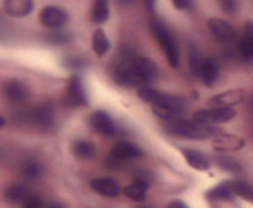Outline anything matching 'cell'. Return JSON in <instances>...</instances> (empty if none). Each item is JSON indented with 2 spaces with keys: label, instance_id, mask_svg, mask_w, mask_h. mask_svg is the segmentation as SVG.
<instances>
[{
  "label": "cell",
  "instance_id": "cell-1",
  "mask_svg": "<svg viewBox=\"0 0 253 208\" xmlns=\"http://www.w3.org/2000/svg\"><path fill=\"white\" fill-rule=\"evenodd\" d=\"M137 95L142 101L149 102V104L155 108V111L160 115L162 120L179 117L187 106L186 99L179 97V95H173V94H167V92L158 90V88L151 87V85H139Z\"/></svg>",
  "mask_w": 253,
  "mask_h": 208
},
{
  "label": "cell",
  "instance_id": "cell-2",
  "mask_svg": "<svg viewBox=\"0 0 253 208\" xmlns=\"http://www.w3.org/2000/svg\"><path fill=\"white\" fill-rule=\"evenodd\" d=\"M163 128L175 137L189 139V141H205V139H211L218 134V130L213 125H201L194 120H186L180 117L163 120Z\"/></svg>",
  "mask_w": 253,
  "mask_h": 208
},
{
  "label": "cell",
  "instance_id": "cell-3",
  "mask_svg": "<svg viewBox=\"0 0 253 208\" xmlns=\"http://www.w3.org/2000/svg\"><path fill=\"white\" fill-rule=\"evenodd\" d=\"M151 32L155 35L158 45L162 47L163 54H165L167 61L172 68H177L180 63V52L177 47L175 37H173L172 30L167 26V23L160 18H151Z\"/></svg>",
  "mask_w": 253,
  "mask_h": 208
},
{
  "label": "cell",
  "instance_id": "cell-4",
  "mask_svg": "<svg viewBox=\"0 0 253 208\" xmlns=\"http://www.w3.org/2000/svg\"><path fill=\"white\" fill-rule=\"evenodd\" d=\"M236 118V110L234 108H205L193 115L191 120H194L196 124L201 125H220V124H229L231 120Z\"/></svg>",
  "mask_w": 253,
  "mask_h": 208
},
{
  "label": "cell",
  "instance_id": "cell-5",
  "mask_svg": "<svg viewBox=\"0 0 253 208\" xmlns=\"http://www.w3.org/2000/svg\"><path fill=\"white\" fill-rule=\"evenodd\" d=\"M30 120L43 132H50L56 125V111L50 102H43L30 111Z\"/></svg>",
  "mask_w": 253,
  "mask_h": 208
},
{
  "label": "cell",
  "instance_id": "cell-6",
  "mask_svg": "<svg viewBox=\"0 0 253 208\" xmlns=\"http://www.w3.org/2000/svg\"><path fill=\"white\" fill-rule=\"evenodd\" d=\"M134 73L141 85H151L158 78V66L153 59L146 56H137L134 61Z\"/></svg>",
  "mask_w": 253,
  "mask_h": 208
},
{
  "label": "cell",
  "instance_id": "cell-7",
  "mask_svg": "<svg viewBox=\"0 0 253 208\" xmlns=\"http://www.w3.org/2000/svg\"><path fill=\"white\" fill-rule=\"evenodd\" d=\"M70 21V14L59 5H47L40 12V23L49 30H59Z\"/></svg>",
  "mask_w": 253,
  "mask_h": 208
},
{
  "label": "cell",
  "instance_id": "cell-8",
  "mask_svg": "<svg viewBox=\"0 0 253 208\" xmlns=\"http://www.w3.org/2000/svg\"><path fill=\"white\" fill-rule=\"evenodd\" d=\"M246 141L241 135L236 134H225V132H218L215 137H211V148L217 153H234L243 149Z\"/></svg>",
  "mask_w": 253,
  "mask_h": 208
},
{
  "label": "cell",
  "instance_id": "cell-9",
  "mask_svg": "<svg viewBox=\"0 0 253 208\" xmlns=\"http://www.w3.org/2000/svg\"><path fill=\"white\" fill-rule=\"evenodd\" d=\"M141 156H144V151H142L137 144L128 142V141L116 142V144L111 148V153H109V158H111L113 162H118V163L141 158Z\"/></svg>",
  "mask_w": 253,
  "mask_h": 208
},
{
  "label": "cell",
  "instance_id": "cell-10",
  "mask_svg": "<svg viewBox=\"0 0 253 208\" xmlns=\"http://www.w3.org/2000/svg\"><path fill=\"white\" fill-rule=\"evenodd\" d=\"M246 97L245 88H231V90H225L222 94H217L213 97L208 99L207 104H210V108L218 106V108H234L236 104H241Z\"/></svg>",
  "mask_w": 253,
  "mask_h": 208
},
{
  "label": "cell",
  "instance_id": "cell-11",
  "mask_svg": "<svg viewBox=\"0 0 253 208\" xmlns=\"http://www.w3.org/2000/svg\"><path fill=\"white\" fill-rule=\"evenodd\" d=\"M208 30L213 35V39L220 43H232L236 40V30L227 21H224V19H208Z\"/></svg>",
  "mask_w": 253,
  "mask_h": 208
},
{
  "label": "cell",
  "instance_id": "cell-12",
  "mask_svg": "<svg viewBox=\"0 0 253 208\" xmlns=\"http://www.w3.org/2000/svg\"><path fill=\"white\" fill-rule=\"evenodd\" d=\"M90 127H92V130L104 135V137H111V135L116 134L115 122H113V118L102 110H97L90 115Z\"/></svg>",
  "mask_w": 253,
  "mask_h": 208
},
{
  "label": "cell",
  "instance_id": "cell-13",
  "mask_svg": "<svg viewBox=\"0 0 253 208\" xmlns=\"http://www.w3.org/2000/svg\"><path fill=\"white\" fill-rule=\"evenodd\" d=\"M2 90H4L5 97H7L11 102H14V104H23V102H26L30 97L28 87H26L23 82L14 80V78L5 80L4 85H2Z\"/></svg>",
  "mask_w": 253,
  "mask_h": 208
},
{
  "label": "cell",
  "instance_id": "cell-14",
  "mask_svg": "<svg viewBox=\"0 0 253 208\" xmlns=\"http://www.w3.org/2000/svg\"><path fill=\"white\" fill-rule=\"evenodd\" d=\"M149 175H144V173H139L135 177V180L132 184H128L126 187H123V194L126 198H130L134 201H139V203H144L146 201V193H148V187H149Z\"/></svg>",
  "mask_w": 253,
  "mask_h": 208
},
{
  "label": "cell",
  "instance_id": "cell-15",
  "mask_svg": "<svg viewBox=\"0 0 253 208\" xmlns=\"http://www.w3.org/2000/svg\"><path fill=\"white\" fill-rule=\"evenodd\" d=\"M90 187L104 198H118L123 193L122 186L113 177H97L90 182Z\"/></svg>",
  "mask_w": 253,
  "mask_h": 208
},
{
  "label": "cell",
  "instance_id": "cell-16",
  "mask_svg": "<svg viewBox=\"0 0 253 208\" xmlns=\"http://www.w3.org/2000/svg\"><path fill=\"white\" fill-rule=\"evenodd\" d=\"M35 2L33 0H2V9L11 18H25L32 14Z\"/></svg>",
  "mask_w": 253,
  "mask_h": 208
},
{
  "label": "cell",
  "instance_id": "cell-17",
  "mask_svg": "<svg viewBox=\"0 0 253 208\" xmlns=\"http://www.w3.org/2000/svg\"><path fill=\"white\" fill-rule=\"evenodd\" d=\"M68 99L73 102L75 106H87L88 104L84 82H82L80 75H77V73H75L73 77L70 78V82H68Z\"/></svg>",
  "mask_w": 253,
  "mask_h": 208
},
{
  "label": "cell",
  "instance_id": "cell-18",
  "mask_svg": "<svg viewBox=\"0 0 253 208\" xmlns=\"http://www.w3.org/2000/svg\"><path fill=\"white\" fill-rule=\"evenodd\" d=\"M239 56L245 63H253V23L248 21L243 28V35L239 39Z\"/></svg>",
  "mask_w": 253,
  "mask_h": 208
},
{
  "label": "cell",
  "instance_id": "cell-19",
  "mask_svg": "<svg viewBox=\"0 0 253 208\" xmlns=\"http://www.w3.org/2000/svg\"><path fill=\"white\" fill-rule=\"evenodd\" d=\"M180 151H182L184 160H186V163L191 168L200 170V172H205V170L210 168L211 162L205 153L198 151V149H189V148H184V149H180Z\"/></svg>",
  "mask_w": 253,
  "mask_h": 208
},
{
  "label": "cell",
  "instance_id": "cell-20",
  "mask_svg": "<svg viewBox=\"0 0 253 208\" xmlns=\"http://www.w3.org/2000/svg\"><path fill=\"white\" fill-rule=\"evenodd\" d=\"M218 77H220V68H218V63L213 59V57H205L203 59V66H201V73L200 78L207 87H213L218 82Z\"/></svg>",
  "mask_w": 253,
  "mask_h": 208
},
{
  "label": "cell",
  "instance_id": "cell-21",
  "mask_svg": "<svg viewBox=\"0 0 253 208\" xmlns=\"http://www.w3.org/2000/svg\"><path fill=\"white\" fill-rule=\"evenodd\" d=\"M30 196V189L21 182H14L11 186L5 187L4 191V200L11 205H19V203H25Z\"/></svg>",
  "mask_w": 253,
  "mask_h": 208
},
{
  "label": "cell",
  "instance_id": "cell-22",
  "mask_svg": "<svg viewBox=\"0 0 253 208\" xmlns=\"http://www.w3.org/2000/svg\"><path fill=\"white\" fill-rule=\"evenodd\" d=\"M43 172H45L43 165L39 162V160H35V158H28V160H25V162L21 163V173L28 180H39V179H42Z\"/></svg>",
  "mask_w": 253,
  "mask_h": 208
},
{
  "label": "cell",
  "instance_id": "cell-23",
  "mask_svg": "<svg viewBox=\"0 0 253 208\" xmlns=\"http://www.w3.org/2000/svg\"><path fill=\"white\" fill-rule=\"evenodd\" d=\"M207 198L211 201H229L234 198V193L231 189V182L225 180V182L217 184L215 187H211L210 191L207 193Z\"/></svg>",
  "mask_w": 253,
  "mask_h": 208
},
{
  "label": "cell",
  "instance_id": "cell-24",
  "mask_svg": "<svg viewBox=\"0 0 253 208\" xmlns=\"http://www.w3.org/2000/svg\"><path fill=\"white\" fill-rule=\"evenodd\" d=\"M92 50L97 57H104L109 50V40L108 35L104 33V30L97 28L92 35Z\"/></svg>",
  "mask_w": 253,
  "mask_h": 208
},
{
  "label": "cell",
  "instance_id": "cell-25",
  "mask_svg": "<svg viewBox=\"0 0 253 208\" xmlns=\"http://www.w3.org/2000/svg\"><path fill=\"white\" fill-rule=\"evenodd\" d=\"M73 155L80 160H90V158H95L97 149H95V146L92 144L90 141L78 139V141L73 142Z\"/></svg>",
  "mask_w": 253,
  "mask_h": 208
},
{
  "label": "cell",
  "instance_id": "cell-26",
  "mask_svg": "<svg viewBox=\"0 0 253 208\" xmlns=\"http://www.w3.org/2000/svg\"><path fill=\"white\" fill-rule=\"evenodd\" d=\"M90 18L95 25H102V23L108 21V18H109V2L108 0H94Z\"/></svg>",
  "mask_w": 253,
  "mask_h": 208
},
{
  "label": "cell",
  "instance_id": "cell-27",
  "mask_svg": "<svg viewBox=\"0 0 253 208\" xmlns=\"http://www.w3.org/2000/svg\"><path fill=\"white\" fill-rule=\"evenodd\" d=\"M187 59H189V70H191V75L193 77H198L200 78V73H201V66H203V59L201 57L200 50H198L196 45L191 43L189 45V50H187Z\"/></svg>",
  "mask_w": 253,
  "mask_h": 208
},
{
  "label": "cell",
  "instance_id": "cell-28",
  "mask_svg": "<svg viewBox=\"0 0 253 208\" xmlns=\"http://www.w3.org/2000/svg\"><path fill=\"white\" fill-rule=\"evenodd\" d=\"M231 182V189L234 193V196H239L246 201L253 203V186L245 180H229Z\"/></svg>",
  "mask_w": 253,
  "mask_h": 208
},
{
  "label": "cell",
  "instance_id": "cell-29",
  "mask_svg": "<svg viewBox=\"0 0 253 208\" xmlns=\"http://www.w3.org/2000/svg\"><path fill=\"white\" fill-rule=\"evenodd\" d=\"M217 165L220 166L222 170L231 172V173H241L243 172V166L239 165L236 160L227 158V156H220V158H217Z\"/></svg>",
  "mask_w": 253,
  "mask_h": 208
},
{
  "label": "cell",
  "instance_id": "cell-30",
  "mask_svg": "<svg viewBox=\"0 0 253 208\" xmlns=\"http://www.w3.org/2000/svg\"><path fill=\"white\" fill-rule=\"evenodd\" d=\"M45 40L49 43H54V45H63V43L70 42L71 37H70V33H63V32H57V30H54L52 33H47Z\"/></svg>",
  "mask_w": 253,
  "mask_h": 208
},
{
  "label": "cell",
  "instance_id": "cell-31",
  "mask_svg": "<svg viewBox=\"0 0 253 208\" xmlns=\"http://www.w3.org/2000/svg\"><path fill=\"white\" fill-rule=\"evenodd\" d=\"M64 66L70 68L73 71H78V70H84L85 68V61L82 57H77V56H70L64 59Z\"/></svg>",
  "mask_w": 253,
  "mask_h": 208
},
{
  "label": "cell",
  "instance_id": "cell-32",
  "mask_svg": "<svg viewBox=\"0 0 253 208\" xmlns=\"http://www.w3.org/2000/svg\"><path fill=\"white\" fill-rule=\"evenodd\" d=\"M218 2H220V9L225 12V14L232 16L238 12V7H239L238 0H218Z\"/></svg>",
  "mask_w": 253,
  "mask_h": 208
},
{
  "label": "cell",
  "instance_id": "cell-33",
  "mask_svg": "<svg viewBox=\"0 0 253 208\" xmlns=\"http://www.w3.org/2000/svg\"><path fill=\"white\" fill-rule=\"evenodd\" d=\"M23 208H45V203L40 196L37 194H30L28 200L23 203Z\"/></svg>",
  "mask_w": 253,
  "mask_h": 208
},
{
  "label": "cell",
  "instance_id": "cell-34",
  "mask_svg": "<svg viewBox=\"0 0 253 208\" xmlns=\"http://www.w3.org/2000/svg\"><path fill=\"white\" fill-rule=\"evenodd\" d=\"M172 4L179 11H186V9L191 7V0H172Z\"/></svg>",
  "mask_w": 253,
  "mask_h": 208
},
{
  "label": "cell",
  "instance_id": "cell-35",
  "mask_svg": "<svg viewBox=\"0 0 253 208\" xmlns=\"http://www.w3.org/2000/svg\"><path fill=\"white\" fill-rule=\"evenodd\" d=\"M167 208H187L186 205L182 203V201H179V200H175V201H172V203L169 205Z\"/></svg>",
  "mask_w": 253,
  "mask_h": 208
},
{
  "label": "cell",
  "instance_id": "cell-36",
  "mask_svg": "<svg viewBox=\"0 0 253 208\" xmlns=\"http://www.w3.org/2000/svg\"><path fill=\"white\" fill-rule=\"evenodd\" d=\"M45 208H64V205H63V203H59V201H54V203L45 205Z\"/></svg>",
  "mask_w": 253,
  "mask_h": 208
},
{
  "label": "cell",
  "instance_id": "cell-37",
  "mask_svg": "<svg viewBox=\"0 0 253 208\" xmlns=\"http://www.w3.org/2000/svg\"><path fill=\"white\" fill-rule=\"evenodd\" d=\"M137 208H151V207H148V205H144V203H141V205H139V207Z\"/></svg>",
  "mask_w": 253,
  "mask_h": 208
},
{
  "label": "cell",
  "instance_id": "cell-38",
  "mask_svg": "<svg viewBox=\"0 0 253 208\" xmlns=\"http://www.w3.org/2000/svg\"><path fill=\"white\" fill-rule=\"evenodd\" d=\"M123 4H132V2H134V0H122Z\"/></svg>",
  "mask_w": 253,
  "mask_h": 208
}]
</instances>
